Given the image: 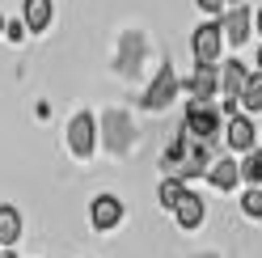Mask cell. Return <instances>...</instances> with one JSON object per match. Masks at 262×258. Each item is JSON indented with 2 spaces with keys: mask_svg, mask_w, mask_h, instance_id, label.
Wrapping results in <instances>:
<instances>
[{
  "mask_svg": "<svg viewBox=\"0 0 262 258\" xmlns=\"http://www.w3.org/2000/svg\"><path fill=\"white\" fill-rule=\"evenodd\" d=\"M161 169H165V178H178V182L207 178V169H211V144L194 140L186 127H178V136L169 140V148L161 153Z\"/></svg>",
  "mask_w": 262,
  "mask_h": 258,
  "instance_id": "6da1fadb",
  "label": "cell"
},
{
  "mask_svg": "<svg viewBox=\"0 0 262 258\" xmlns=\"http://www.w3.org/2000/svg\"><path fill=\"white\" fill-rule=\"evenodd\" d=\"M182 127L194 136V140H203V144H216V136H220V110L211 106V102H190L186 106V119H182Z\"/></svg>",
  "mask_w": 262,
  "mask_h": 258,
  "instance_id": "7a4b0ae2",
  "label": "cell"
},
{
  "mask_svg": "<svg viewBox=\"0 0 262 258\" xmlns=\"http://www.w3.org/2000/svg\"><path fill=\"white\" fill-rule=\"evenodd\" d=\"M102 144H106V153H114V157L131 153L136 127H131V119L123 115V110H106V119H102Z\"/></svg>",
  "mask_w": 262,
  "mask_h": 258,
  "instance_id": "3957f363",
  "label": "cell"
},
{
  "mask_svg": "<svg viewBox=\"0 0 262 258\" xmlns=\"http://www.w3.org/2000/svg\"><path fill=\"white\" fill-rule=\"evenodd\" d=\"M89 224L97 233H110V229H119L123 224V199L119 195H97L89 203Z\"/></svg>",
  "mask_w": 262,
  "mask_h": 258,
  "instance_id": "277c9868",
  "label": "cell"
},
{
  "mask_svg": "<svg viewBox=\"0 0 262 258\" xmlns=\"http://www.w3.org/2000/svg\"><path fill=\"white\" fill-rule=\"evenodd\" d=\"M93 144H97V123H93L89 110H80V115L68 123V148H72V157H89Z\"/></svg>",
  "mask_w": 262,
  "mask_h": 258,
  "instance_id": "5b68a950",
  "label": "cell"
},
{
  "mask_svg": "<svg viewBox=\"0 0 262 258\" xmlns=\"http://www.w3.org/2000/svg\"><path fill=\"white\" fill-rule=\"evenodd\" d=\"M173 93H178V76H173V63H165V68L157 72V80L144 89V106L148 110H165V106H173Z\"/></svg>",
  "mask_w": 262,
  "mask_h": 258,
  "instance_id": "8992f818",
  "label": "cell"
},
{
  "mask_svg": "<svg viewBox=\"0 0 262 258\" xmlns=\"http://www.w3.org/2000/svg\"><path fill=\"white\" fill-rule=\"evenodd\" d=\"M220 42H224V34H220V22H203L199 30H194V38H190V47H194V59H199V63H216V55H220Z\"/></svg>",
  "mask_w": 262,
  "mask_h": 258,
  "instance_id": "52a82bcc",
  "label": "cell"
},
{
  "mask_svg": "<svg viewBox=\"0 0 262 258\" xmlns=\"http://www.w3.org/2000/svg\"><path fill=\"white\" fill-rule=\"evenodd\" d=\"M173 220L182 224L186 233H194V229L207 220V203H203V195H194V190H182V199L173 203Z\"/></svg>",
  "mask_w": 262,
  "mask_h": 258,
  "instance_id": "ba28073f",
  "label": "cell"
},
{
  "mask_svg": "<svg viewBox=\"0 0 262 258\" xmlns=\"http://www.w3.org/2000/svg\"><path fill=\"white\" fill-rule=\"evenodd\" d=\"M250 30H254V17L245 13V5H228V13L220 17V34H224L228 42L241 47L245 38H250Z\"/></svg>",
  "mask_w": 262,
  "mask_h": 258,
  "instance_id": "9c48e42d",
  "label": "cell"
},
{
  "mask_svg": "<svg viewBox=\"0 0 262 258\" xmlns=\"http://www.w3.org/2000/svg\"><path fill=\"white\" fill-rule=\"evenodd\" d=\"M216 89H220V68L216 63H199L190 76V102H211Z\"/></svg>",
  "mask_w": 262,
  "mask_h": 258,
  "instance_id": "30bf717a",
  "label": "cell"
},
{
  "mask_svg": "<svg viewBox=\"0 0 262 258\" xmlns=\"http://www.w3.org/2000/svg\"><path fill=\"white\" fill-rule=\"evenodd\" d=\"M224 140H228V148L233 153H250L254 148V123L250 119H228V127H224Z\"/></svg>",
  "mask_w": 262,
  "mask_h": 258,
  "instance_id": "8fae6325",
  "label": "cell"
},
{
  "mask_svg": "<svg viewBox=\"0 0 262 258\" xmlns=\"http://www.w3.org/2000/svg\"><path fill=\"white\" fill-rule=\"evenodd\" d=\"M245 80H250V72L241 68V59H228L224 68H220V89H224V98H228V102H237V98H241Z\"/></svg>",
  "mask_w": 262,
  "mask_h": 258,
  "instance_id": "7c38bea8",
  "label": "cell"
},
{
  "mask_svg": "<svg viewBox=\"0 0 262 258\" xmlns=\"http://www.w3.org/2000/svg\"><path fill=\"white\" fill-rule=\"evenodd\" d=\"M21 237V212L13 203H0V250H13Z\"/></svg>",
  "mask_w": 262,
  "mask_h": 258,
  "instance_id": "4fadbf2b",
  "label": "cell"
},
{
  "mask_svg": "<svg viewBox=\"0 0 262 258\" xmlns=\"http://www.w3.org/2000/svg\"><path fill=\"white\" fill-rule=\"evenodd\" d=\"M207 178H211V186H220V190H233V186L241 182V169H237V161H233V157H220V161H211Z\"/></svg>",
  "mask_w": 262,
  "mask_h": 258,
  "instance_id": "5bb4252c",
  "label": "cell"
},
{
  "mask_svg": "<svg viewBox=\"0 0 262 258\" xmlns=\"http://www.w3.org/2000/svg\"><path fill=\"white\" fill-rule=\"evenodd\" d=\"M47 22H51V0H26L21 26L26 30H47Z\"/></svg>",
  "mask_w": 262,
  "mask_h": 258,
  "instance_id": "9a60e30c",
  "label": "cell"
},
{
  "mask_svg": "<svg viewBox=\"0 0 262 258\" xmlns=\"http://www.w3.org/2000/svg\"><path fill=\"white\" fill-rule=\"evenodd\" d=\"M241 178L250 182V186H262V153L258 148H250V153H241Z\"/></svg>",
  "mask_w": 262,
  "mask_h": 258,
  "instance_id": "2e32d148",
  "label": "cell"
},
{
  "mask_svg": "<svg viewBox=\"0 0 262 258\" xmlns=\"http://www.w3.org/2000/svg\"><path fill=\"white\" fill-rule=\"evenodd\" d=\"M245 110H262V72H250V80H245L241 98H237Z\"/></svg>",
  "mask_w": 262,
  "mask_h": 258,
  "instance_id": "e0dca14e",
  "label": "cell"
},
{
  "mask_svg": "<svg viewBox=\"0 0 262 258\" xmlns=\"http://www.w3.org/2000/svg\"><path fill=\"white\" fill-rule=\"evenodd\" d=\"M182 190H186V182L165 178V182H161V190H157V195H161V207H169V212H173V203L182 199Z\"/></svg>",
  "mask_w": 262,
  "mask_h": 258,
  "instance_id": "ac0fdd59",
  "label": "cell"
},
{
  "mask_svg": "<svg viewBox=\"0 0 262 258\" xmlns=\"http://www.w3.org/2000/svg\"><path fill=\"white\" fill-rule=\"evenodd\" d=\"M241 212L250 216V220H262V190H258V186H250V190L241 195Z\"/></svg>",
  "mask_w": 262,
  "mask_h": 258,
  "instance_id": "d6986e66",
  "label": "cell"
},
{
  "mask_svg": "<svg viewBox=\"0 0 262 258\" xmlns=\"http://www.w3.org/2000/svg\"><path fill=\"white\" fill-rule=\"evenodd\" d=\"M5 34H9V42H21L26 26H21V22H5Z\"/></svg>",
  "mask_w": 262,
  "mask_h": 258,
  "instance_id": "ffe728a7",
  "label": "cell"
},
{
  "mask_svg": "<svg viewBox=\"0 0 262 258\" xmlns=\"http://www.w3.org/2000/svg\"><path fill=\"white\" fill-rule=\"evenodd\" d=\"M203 13H224V0H199Z\"/></svg>",
  "mask_w": 262,
  "mask_h": 258,
  "instance_id": "44dd1931",
  "label": "cell"
},
{
  "mask_svg": "<svg viewBox=\"0 0 262 258\" xmlns=\"http://www.w3.org/2000/svg\"><path fill=\"white\" fill-rule=\"evenodd\" d=\"M254 26H258V34H262V9H258V17H254Z\"/></svg>",
  "mask_w": 262,
  "mask_h": 258,
  "instance_id": "7402d4cb",
  "label": "cell"
},
{
  "mask_svg": "<svg viewBox=\"0 0 262 258\" xmlns=\"http://www.w3.org/2000/svg\"><path fill=\"white\" fill-rule=\"evenodd\" d=\"M0 258H17V254H13V250H0Z\"/></svg>",
  "mask_w": 262,
  "mask_h": 258,
  "instance_id": "603a6c76",
  "label": "cell"
},
{
  "mask_svg": "<svg viewBox=\"0 0 262 258\" xmlns=\"http://www.w3.org/2000/svg\"><path fill=\"white\" fill-rule=\"evenodd\" d=\"M194 258H220V254H207V250H203V254H194Z\"/></svg>",
  "mask_w": 262,
  "mask_h": 258,
  "instance_id": "cb8c5ba5",
  "label": "cell"
},
{
  "mask_svg": "<svg viewBox=\"0 0 262 258\" xmlns=\"http://www.w3.org/2000/svg\"><path fill=\"white\" fill-rule=\"evenodd\" d=\"M258 72H262V51H258Z\"/></svg>",
  "mask_w": 262,
  "mask_h": 258,
  "instance_id": "d4e9b609",
  "label": "cell"
},
{
  "mask_svg": "<svg viewBox=\"0 0 262 258\" xmlns=\"http://www.w3.org/2000/svg\"><path fill=\"white\" fill-rule=\"evenodd\" d=\"M224 5H241V0H224Z\"/></svg>",
  "mask_w": 262,
  "mask_h": 258,
  "instance_id": "484cf974",
  "label": "cell"
},
{
  "mask_svg": "<svg viewBox=\"0 0 262 258\" xmlns=\"http://www.w3.org/2000/svg\"><path fill=\"white\" fill-rule=\"evenodd\" d=\"M258 190H262V186H258Z\"/></svg>",
  "mask_w": 262,
  "mask_h": 258,
  "instance_id": "4316f807",
  "label": "cell"
}]
</instances>
